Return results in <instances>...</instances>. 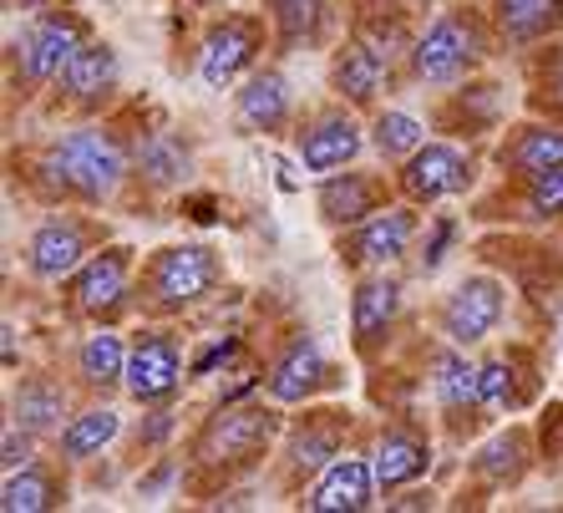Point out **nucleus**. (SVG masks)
Returning <instances> with one entry per match:
<instances>
[{
  "label": "nucleus",
  "mask_w": 563,
  "mask_h": 513,
  "mask_svg": "<svg viewBox=\"0 0 563 513\" xmlns=\"http://www.w3.org/2000/svg\"><path fill=\"white\" fill-rule=\"evenodd\" d=\"M15 178L26 184V194L41 209H62V204L112 209L132 184L128 132L118 128V118H87L77 128L46 138V143L26 148L15 159Z\"/></svg>",
  "instance_id": "nucleus-1"
},
{
  "label": "nucleus",
  "mask_w": 563,
  "mask_h": 513,
  "mask_svg": "<svg viewBox=\"0 0 563 513\" xmlns=\"http://www.w3.org/2000/svg\"><path fill=\"white\" fill-rule=\"evenodd\" d=\"M289 407L269 396H234L219 402L184 443V493L194 503H219L223 493L254 483L269 468L285 433Z\"/></svg>",
  "instance_id": "nucleus-2"
},
{
  "label": "nucleus",
  "mask_w": 563,
  "mask_h": 513,
  "mask_svg": "<svg viewBox=\"0 0 563 513\" xmlns=\"http://www.w3.org/2000/svg\"><path fill=\"white\" fill-rule=\"evenodd\" d=\"M503 52L498 26L487 15V0H446L442 11H432V21H421V36L411 46L401 81L437 92L452 81H467L477 72H487V62Z\"/></svg>",
  "instance_id": "nucleus-3"
},
{
  "label": "nucleus",
  "mask_w": 563,
  "mask_h": 513,
  "mask_svg": "<svg viewBox=\"0 0 563 513\" xmlns=\"http://www.w3.org/2000/svg\"><path fill=\"white\" fill-rule=\"evenodd\" d=\"M355 437H361V412H351L345 402H325V396H320V402L289 407L264 483L275 488L279 499L295 503L314 478L325 473L330 462L355 448Z\"/></svg>",
  "instance_id": "nucleus-4"
},
{
  "label": "nucleus",
  "mask_w": 563,
  "mask_h": 513,
  "mask_svg": "<svg viewBox=\"0 0 563 513\" xmlns=\"http://www.w3.org/2000/svg\"><path fill=\"white\" fill-rule=\"evenodd\" d=\"M229 280L223 250L209 239H178V244H157L137 264V316L143 320H184L213 301Z\"/></svg>",
  "instance_id": "nucleus-5"
},
{
  "label": "nucleus",
  "mask_w": 563,
  "mask_h": 513,
  "mask_svg": "<svg viewBox=\"0 0 563 513\" xmlns=\"http://www.w3.org/2000/svg\"><path fill=\"white\" fill-rule=\"evenodd\" d=\"M417 356H421V371H427V396H432V422L442 433V448L467 452L498 422L483 407V392H477V356L442 341L437 330L417 341Z\"/></svg>",
  "instance_id": "nucleus-6"
},
{
  "label": "nucleus",
  "mask_w": 563,
  "mask_h": 513,
  "mask_svg": "<svg viewBox=\"0 0 563 513\" xmlns=\"http://www.w3.org/2000/svg\"><path fill=\"white\" fill-rule=\"evenodd\" d=\"M97 36L92 15L77 11V6H46V11H26L21 31L5 46V72H11V87H26L31 92H52L56 77H62L71 56Z\"/></svg>",
  "instance_id": "nucleus-7"
},
{
  "label": "nucleus",
  "mask_w": 563,
  "mask_h": 513,
  "mask_svg": "<svg viewBox=\"0 0 563 513\" xmlns=\"http://www.w3.org/2000/svg\"><path fill=\"white\" fill-rule=\"evenodd\" d=\"M137 264H143V254L132 244L107 239L77 275L56 285L62 310L81 326H122L128 316H137Z\"/></svg>",
  "instance_id": "nucleus-8"
},
{
  "label": "nucleus",
  "mask_w": 563,
  "mask_h": 513,
  "mask_svg": "<svg viewBox=\"0 0 563 513\" xmlns=\"http://www.w3.org/2000/svg\"><path fill=\"white\" fill-rule=\"evenodd\" d=\"M477 260L503 270L512 285V295L523 305H533L538 316L559 320L563 310V250L543 239V229H503V234L477 239Z\"/></svg>",
  "instance_id": "nucleus-9"
},
{
  "label": "nucleus",
  "mask_w": 563,
  "mask_h": 513,
  "mask_svg": "<svg viewBox=\"0 0 563 513\" xmlns=\"http://www.w3.org/2000/svg\"><path fill=\"white\" fill-rule=\"evenodd\" d=\"M112 229H107L102 209H81V204H62V209H46L31 225L26 244H21V264H26V280L36 285H62L102 250Z\"/></svg>",
  "instance_id": "nucleus-10"
},
{
  "label": "nucleus",
  "mask_w": 563,
  "mask_h": 513,
  "mask_svg": "<svg viewBox=\"0 0 563 513\" xmlns=\"http://www.w3.org/2000/svg\"><path fill=\"white\" fill-rule=\"evenodd\" d=\"M264 56H275V36H269V15L264 11H213L198 31L194 46V72L209 92H229L239 81L260 72Z\"/></svg>",
  "instance_id": "nucleus-11"
},
{
  "label": "nucleus",
  "mask_w": 563,
  "mask_h": 513,
  "mask_svg": "<svg viewBox=\"0 0 563 513\" xmlns=\"http://www.w3.org/2000/svg\"><path fill=\"white\" fill-rule=\"evenodd\" d=\"M512 310V285L503 270H493V264H483V270H472V275H462L457 285L446 290V295H437L432 305V330L442 336V341L462 346V351H483L487 341H498L503 320H508Z\"/></svg>",
  "instance_id": "nucleus-12"
},
{
  "label": "nucleus",
  "mask_w": 563,
  "mask_h": 513,
  "mask_svg": "<svg viewBox=\"0 0 563 513\" xmlns=\"http://www.w3.org/2000/svg\"><path fill=\"white\" fill-rule=\"evenodd\" d=\"M132 112H137V122H128V112H118V128L128 132V153H132V184L147 188L153 198L188 194V184H194V143L157 107L132 102Z\"/></svg>",
  "instance_id": "nucleus-13"
},
{
  "label": "nucleus",
  "mask_w": 563,
  "mask_h": 513,
  "mask_svg": "<svg viewBox=\"0 0 563 513\" xmlns=\"http://www.w3.org/2000/svg\"><path fill=\"white\" fill-rule=\"evenodd\" d=\"M371 148V132H366V112L330 92L325 102H310L300 107V118L289 128V153L300 163L305 173H335V168H351L361 163V153Z\"/></svg>",
  "instance_id": "nucleus-14"
},
{
  "label": "nucleus",
  "mask_w": 563,
  "mask_h": 513,
  "mask_svg": "<svg viewBox=\"0 0 563 513\" xmlns=\"http://www.w3.org/2000/svg\"><path fill=\"white\" fill-rule=\"evenodd\" d=\"M396 194L417 204V209H437V204H452V198L477 194V178H483V153L477 143H457V138H427V143L411 153L407 163H396Z\"/></svg>",
  "instance_id": "nucleus-15"
},
{
  "label": "nucleus",
  "mask_w": 563,
  "mask_h": 513,
  "mask_svg": "<svg viewBox=\"0 0 563 513\" xmlns=\"http://www.w3.org/2000/svg\"><path fill=\"white\" fill-rule=\"evenodd\" d=\"M188 351L178 320H143L128 336V382L122 396L132 407H157V402H178L188 386Z\"/></svg>",
  "instance_id": "nucleus-16"
},
{
  "label": "nucleus",
  "mask_w": 563,
  "mask_h": 513,
  "mask_svg": "<svg viewBox=\"0 0 563 513\" xmlns=\"http://www.w3.org/2000/svg\"><path fill=\"white\" fill-rule=\"evenodd\" d=\"M401 320H407V275L401 270L351 275V356L366 371L396 351Z\"/></svg>",
  "instance_id": "nucleus-17"
},
{
  "label": "nucleus",
  "mask_w": 563,
  "mask_h": 513,
  "mask_svg": "<svg viewBox=\"0 0 563 513\" xmlns=\"http://www.w3.org/2000/svg\"><path fill=\"white\" fill-rule=\"evenodd\" d=\"M427 229V209L396 198L380 214H371L366 225L341 229L335 234V264L345 275H366V270H401L407 260H417V239Z\"/></svg>",
  "instance_id": "nucleus-18"
},
{
  "label": "nucleus",
  "mask_w": 563,
  "mask_h": 513,
  "mask_svg": "<svg viewBox=\"0 0 563 513\" xmlns=\"http://www.w3.org/2000/svg\"><path fill=\"white\" fill-rule=\"evenodd\" d=\"M538 462V433L533 422H503V427H487L477 443L462 458V483H472V503L503 499V493H518V488L533 478Z\"/></svg>",
  "instance_id": "nucleus-19"
},
{
  "label": "nucleus",
  "mask_w": 563,
  "mask_h": 513,
  "mask_svg": "<svg viewBox=\"0 0 563 513\" xmlns=\"http://www.w3.org/2000/svg\"><path fill=\"white\" fill-rule=\"evenodd\" d=\"M260 371H264V386H260V392L269 396V402H279V407H305V402L335 396L345 386L341 367H335V361L320 351V341H314L310 326L285 330V336L275 341V351H269V361H264Z\"/></svg>",
  "instance_id": "nucleus-20"
},
{
  "label": "nucleus",
  "mask_w": 563,
  "mask_h": 513,
  "mask_svg": "<svg viewBox=\"0 0 563 513\" xmlns=\"http://www.w3.org/2000/svg\"><path fill=\"white\" fill-rule=\"evenodd\" d=\"M437 422H427V412H386V417L371 427V462H376V483H380V499L396 493V488H411V483H427L437 468Z\"/></svg>",
  "instance_id": "nucleus-21"
},
{
  "label": "nucleus",
  "mask_w": 563,
  "mask_h": 513,
  "mask_svg": "<svg viewBox=\"0 0 563 513\" xmlns=\"http://www.w3.org/2000/svg\"><path fill=\"white\" fill-rule=\"evenodd\" d=\"M472 225L503 229H563V163L543 168L533 178H493L467 209Z\"/></svg>",
  "instance_id": "nucleus-22"
},
{
  "label": "nucleus",
  "mask_w": 563,
  "mask_h": 513,
  "mask_svg": "<svg viewBox=\"0 0 563 513\" xmlns=\"http://www.w3.org/2000/svg\"><path fill=\"white\" fill-rule=\"evenodd\" d=\"M477 392L493 417H523L543 402V351L538 341H487L477 351Z\"/></svg>",
  "instance_id": "nucleus-23"
},
{
  "label": "nucleus",
  "mask_w": 563,
  "mask_h": 513,
  "mask_svg": "<svg viewBox=\"0 0 563 513\" xmlns=\"http://www.w3.org/2000/svg\"><path fill=\"white\" fill-rule=\"evenodd\" d=\"M503 112H508V87L498 77H477L452 81V87H437L432 107H427V122L442 138H457V143H487L503 132Z\"/></svg>",
  "instance_id": "nucleus-24"
},
{
  "label": "nucleus",
  "mask_w": 563,
  "mask_h": 513,
  "mask_svg": "<svg viewBox=\"0 0 563 513\" xmlns=\"http://www.w3.org/2000/svg\"><path fill=\"white\" fill-rule=\"evenodd\" d=\"M396 173L386 168H335V173H320L314 178V219L330 229V234H341V229H355L366 225L371 214H380L386 204H396Z\"/></svg>",
  "instance_id": "nucleus-25"
},
{
  "label": "nucleus",
  "mask_w": 563,
  "mask_h": 513,
  "mask_svg": "<svg viewBox=\"0 0 563 513\" xmlns=\"http://www.w3.org/2000/svg\"><path fill=\"white\" fill-rule=\"evenodd\" d=\"M118 81H122V62H118V46L107 36H92L71 56L62 77L52 87V107L71 112V118H97L107 107L118 102Z\"/></svg>",
  "instance_id": "nucleus-26"
},
{
  "label": "nucleus",
  "mask_w": 563,
  "mask_h": 513,
  "mask_svg": "<svg viewBox=\"0 0 563 513\" xmlns=\"http://www.w3.org/2000/svg\"><path fill=\"white\" fill-rule=\"evenodd\" d=\"M295 118H300V102H295V87H289L279 56L275 62H264L260 72H250V77L239 81L234 128L244 132V138H289Z\"/></svg>",
  "instance_id": "nucleus-27"
},
{
  "label": "nucleus",
  "mask_w": 563,
  "mask_h": 513,
  "mask_svg": "<svg viewBox=\"0 0 563 513\" xmlns=\"http://www.w3.org/2000/svg\"><path fill=\"white\" fill-rule=\"evenodd\" d=\"M376 503H380V483H376L371 448H351L305 488L300 499H295V509L300 513H371Z\"/></svg>",
  "instance_id": "nucleus-28"
},
{
  "label": "nucleus",
  "mask_w": 563,
  "mask_h": 513,
  "mask_svg": "<svg viewBox=\"0 0 563 513\" xmlns=\"http://www.w3.org/2000/svg\"><path fill=\"white\" fill-rule=\"evenodd\" d=\"M77 396L81 392L71 386V376L62 382L56 371H21L11 382V392H5V422H15V427H26V433L56 443L66 417L81 407Z\"/></svg>",
  "instance_id": "nucleus-29"
},
{
  "label": "nucleus",
  "mask_w": 563,
  "mask_h": 513,
  "mask_svg": "<svg viewBox=\"0 0 563 513\" xmlns=\"http://www.w3.org/2000/svg\"><path fill=\"white\" fill-rule=\"evenodd\" d=\"M401 81V66H391L386 56H376L371 46H361L355 36H341L330 46V62H325V87L341 102L361 107V112H376L380 97L391 92Z\"/></svg>",
  "instance_id": "nucleus-30"
},
{
  "label": "nucleus",
  "mask_w": 563,
  "mask_h": 513,
  "mask_svg": "<svg viewBox=\"0 0 563 513\" xmlns=\"http://www.w3.org/2000/svg\"><path fill=\"white\" fill-rule=\"evenodd\" d=\"M345 36H355L361 46H371V52L386 56L391 66H407L411 46L421 36L417 0H351Z\"/></svg>",
  "instance_id": "nucleus-31"
},
{
  "label": "nucleus",
  "mask_w": 563,
  "mask_h": 513,
  "mask_svg": "<svg viewBox=\"0 0 563 513\" xmlns=\"http://www.w3.org/2000/svg\"><path fill=\"white\" fill-rule=\"evenodd\" d=\"M563 163V122L549 118H528L503 128L493 138V153H487V168L493 178H533L543 168H559Z\"/></svg>",
  "instance_id": "nucleus-32"
},
{
  "label": "nucleus",
  "mask_w": 563,
  "mask_h": 513,
  "mask_svg": "<svg viewBox=\"0 0 563 513\" xmlns=\"http://www.w3.org/2000/svg\"><path fill=\"white\" fill-rule=\"evenodd\" d=\"M71 386L81 396H122V382H128V336L122 326H87L77 346H71Z\"/></svg>",
  "instance_id": "nucleus-33"
},
{
  "label": "nucleus",
  "mask_w": 563,
  "mask_h": 513,
  "mask_svg": "<svg viewBox=\"0 0 563 513\" xmlns=\"http://www.w3.org/2000/svg\"><path fill=\"white\" fill-rule=\"evenodd\" d=\"M260 11L269 15V36H275L279 62L300 52H320L341 31L335 0H260Z\"/></svg>",
  "instance_id": "nucleus-34"
},
{
  "label": "nucleus",
  "mask_w": 563,
  "mask_h": 513,
  "mask_svg": "<svg viewBox=\"0 0 563 513\" xmlns=\"http://www.w3.org/2000/svg\"><path fill=\"white\" fill-rule=\"evenodd\" d=\"M122 433H128V417H122L112 402H102V396H81V407L71 412L66 427L56 433L52 452L66 458L71 468H87V462L102 458L112 443H122Z\"/></svg>",
  "instance_id": "nucleus-35"
},
{
  "label": "nucleus",
  "mask_w": 563,
  "mask_h": 513,
  "mask_svg": "<svg viewBox=\"0 0 563 513\" xmlns=\"http://www.w3.org/2000/svg\"><path fill=\"white\" fill-rule=\"evenodd\" d=\"M71 503V462L36 458L21 473H0V509L5 513H56Z\"/></svg>",
  "instance_id": "nucleus-36"
},
{
  "label": "nucleus",
  "mask_w": 563,
  "mask_h": 513,
  "mask_svg": "<svg viewBox=\"0 0 563 513\" xmlns=\"http://www.w3.org/2000/svg\"><path fill=\"white\" fill-rule=\"evenodd\" d=\"M503 52H528L563 36V0H487Z\"/></svg>",
  "instance_id": "nucleus-37"
},
{
  "label": "nucleus",
  "mask_w": 563,
  "mask_h": 513,
  "mask_svg": "<svg viewBox=\"0 0 563 513\" xmlns=\"http://www.w3.org/2000/svg\"><path fill=\"white\" fill-rule=\"evenodd\" d=\"M518 72H523V112L528 118L563 122V36L518 52Z\"/></svg>",
  "instance_id": "nucleus-38"
},
{
  "label": "nucleus",
  "mask_w": 563,
  "mask_h": 513,
  "mask_svg": "<svg viewBox=\"0 0 563 513\" xmlns=\"http://www.w3.org/2000/svg\"><path fill=\"white\" fill-rule=\"evenodd\" d=\"M366 132H371V153H376L386 168H396V163H407L411 153L432 138V122H421V118H411V112H401V107L380 102L376 112H366Z\"/></svg>",
  "instance_id": "nucleus-39"
},
{
  "label": "nucleus",
  "mask_w": 563,
  "mask_h": 513,
  "mask_svg": "<svg viewBox=\"0 0 563 513\" xmlns=\"http://www.w3.org/2000/svg\"><path fill=\"white\" fill-rule=\"evenodd\" d=\"M178 433V402H157V407H143L137 427H132V452L137 458H157V452L168 448V437Z\"/></svg>",
  "instance_id": "nucleus-40"
},
{
  "label": "nucleus",
  "mask_w": 563,
  "mask_h": 513,
  "mask_svg": "<svg viewBox=\"0 0 563 513\" xmlns=\"http://www.w3.org/2000/svg\"><path fill=\"white\" fill-rule=\"evenodd\" d=\"M457 234H462L457 214H432V219H427V229H421V239H417V270H421V275L442 270V260L452 254Z\"/></svg>",
  "instance_id": "nucleus-41"
},
{
  "label": "nucleus",
  "mask_w": 563,
  "mask_h": 513,
  "mask_svg": "<svg viewBox=\"0 0 563 513\" xmlns=\"http://www.w3.org/2000/svg\"><path fill=\"white\" fill-rule=\"evenodd\" d=\"M36 458H46V437L5 422V433H0V473H21V468H31Z\"/></svg>",
  "instance_id": "nucleus-42"
},
{
  "label": "nucleus",
  "mask_w": 563,
  "mask_h": 513,
  "mask_svg": "<svg viewBox=\"0 0 563 513\" xmlns=\"http://www.w3.org/2000/svg\"><path fill=\"white\" fill-rule=\"evenodd\" d=\"M538 462L543 468H563V402H543L538 407Z\"/></svg>",
  "instance_id": "nucleus-43"
},
{
  "label": "nucleus",
  "mask_w": 563,
  "mask_h": 513,
  "mask_svg": "<svg viewBox=\"0 0 563 513\" xmlns=\"http://www.w3.org/2000/svg\"><path fill=\"white\" fill-rule=\"evenodd\" d=\"M386 513H421V509H437L442 503V493H437L432 483H411V488H396V493H386Z\"/></svg>",
  "instance_id": "nucleus-44"
},
{
  "label": "nucleus",
  "mask_w": 563,
  "mask_h": 513,
  "mask_svg": "<svg viewBox=\"0 0 563 513\" xmlns=\"http://www.w3.org/2000/svg\"><path fill=\"white\" fill-rule=\"evenodd\" d=\"M178 214H188L194 225H213V219H219V198L213 194H178Z\"/></svg>",
  "instance_id": "nucleus-45"
},
{
  "label": "nucleus",
  "mask_w": 563,
  "mask_h": 513,
  "mask_svg": "<svg viewBox=\"0 0 563 513\" xmlns=\"http://www.w3.org/2000/svg\"><path fill=\"white\" fill-rule=\"evenodd\" d=\"M21 11H46V6H77V0H11Z\"/></svg>",
  "instance_id": "nucleus-46"
},
{
  "label": "nucleus",
  "mask_w": 563,
  "mask_h": 513,
  "mask_svg": "<svg viewBox=\"0 0 563 513\" xmlns=\"http://www.w3.org/2000/svg\"><path fill=\"white\" fill-rule=\"evenodd\" d=\"M194 11H219V6H234V0H188Z\"/></svg>",
  "instance_id": "nucleus-47"
},
{
  "label": "nucleus",
  "mask_w": 563,
  "mask_h": 513,
  "mask_svg": "<svg viewBox=\"0 0 563 513\" xmlns=\"http://www.w3.org/2000/svg\"><path fill=\"white\" fill-rule=\"evenodd\" d=\"M102 6H112V0H102Z\"/></svg>",
  "instance_id": "nucleus-48"
}]
</instances>
